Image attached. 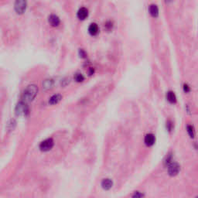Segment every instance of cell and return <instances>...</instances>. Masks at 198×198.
<instances>
[{
  "label": "cell",
  "mask_w": 198,
  "mask_h": 198,
  "mask_svg": "<svg viewBox=\"0 0 198 198\" xmlns=\"http://www.w3.org/2000/svg\"><path fill=\"white\" fill-rule=\"evenodd\" d=\"M54 140L52 139H46L40 144V149L43 152H47V151H50L54 147Z\"/></svg>",
  "instance_id": "cell-3"
},
{
  "label": "cell",
  "mask_w": 198,
  "mask_h": 198,
  "mask_svg": "<svg viewBox=\"0 0 198 198\" xmlns=\"http://www.w3.org/2000/svg\"><path fill=\"white\" fill-rule=\"evenodd\" d=\"M54 86V81L51 79H47L46 81H44V82L43 83V88L45 90H49L50 88H52V87Z\"/></svg>",
  "instance_id": "cell-13"
},
{
  "label": "cell",
  "mask_w": 198,
  "mask_h": 198,
  "mask_svg": "<svg viewBox=\"0 0 198 198\" xmlns=\"http://www.w3.org/2000/svg\"><path fill=\"white\" fill-rule=\"evenodd\" d=\"M172 159H173V158H172V155L169 154V156H167V159H166V160H165V164L167 165V166L169 165L171 163H172Z\"/></svg>",
  "instance_id": "cell-18"
},
{
  "label": "cell",
  "mask_w": 198,
  "mask_h": 198,
  "mask_svg": "<svg viewBox=\"0 0 198 198\" xmlns=\"http://www.w3.org/2000/svg\"><path fill=\"white\" fill-rule=\"evenodd\" d=\"M132 198H144V194L139 191H136L134 193Z\"/></svg>",
  "instance_id": "cell-17"
},
{
  "label": "cell",
  "mask_w": 198,
  "mask_h": 198,
  "mask_svg": "<svg viewBox=\"0 0 198 198\" xmlns=\"http://www.w3.org/2000/svg\"><path fill=\"white\" fill-rule=\"evenodd\" d=\"M38 92V88L37 86L35 84H30V85L27 86L26 88L24 90V91L23 93V102H29L34 100L36 98V96Z\"/></svg>",
  "instance_id": "cell-1"
},
{
  "label": "cell",
  "mask_w": 198,
  "mask_h": 198,
  "mask_svg": "<svg viewBox=\"0 0 198 198\" xmlns=\"http://www.w3.org/2000/svg\"><path fill=\"white\" fill-rule=\"evenodd\" d=\"M187 132L189 134V136L191 138H194L195 136V132H194V129L192 125H188L187 126Z\"/></svg>",
  "instance_id": "cell-15"
},
{
  "label": "cell",
  "mask_w": 198,
  "mask_h": 198,
  "mask_svg": "<svg viewBox=\"0 0 198 198\" xmlns=\"http://www.w3.org/2000/svg\"><path fill=\"white\" fill-rule=\"evenodd\" d=\"M80 55L82 56V57H85L86 56V53L83 50H80Z\"/></svg>",
  "instance_id": "cell-21"
},
{
  "label": "cell",
  "mask_w": 198,
  "mask_h": 198,
  "mask_svg": "<svg viewBox=\"0 0 198 198\" xmlns=\"http://www.w3.org/2000/svg\"><path fill=\"white\" fill-rule=\"evenodd\" d=\"M26 1H16L15 3V10L18 14H22L26 11Z\"/></svg>",
  "instance_id": "cell-5"
},
{
  "label": "cell",
  "mask_w": 198,
  "mask_h": 198,
  "mask_svg": "<svg viewBox=\"0 0 198 198\" xmlns=\"http://www.w3.org/2000/svg\"><path fill=\"white\" fill-rule=\"evenodd\" d=\"M49 23L52 26H57L60 24V19L56 15H50L49 17Z\"/></svg>",
  "instance_id": "cell-9"
},
{
  "label": "cell",
  "mask_w": 198,
  "mask_h": 198,
  "mask_svg": "<svg viewBox=\"0 0 198 198\" xmlns=\"http://www.w3.org/2000/svg\"><path fill=\"white\" fill-rule=\"evenodd\" d=\"M113 182L111 179H104L102 182V187L104 190H109L112 187Z\"/></svg>",
  "instance_id": "cell-8"
},
{
  "label": "cell",
  "mask_w": 198,
  "mask_h": 198,
  "mask_svg": "<svg viewBox=\"0 0 198 198\" xmlns=\"http://www.w3.org/2000/svg\"><path fill=\"white\" fill-rule=\"evenodd\" d=\"M15 112L17 115H26V114L29 112L27 104L23 102H21L19 104H17Z\"/></svg>",
  "instance_id": "cell-2"
},
{
  "label": "cell",
  "mask_w": 198,
  "mask_h": 198,
  "mask_svg": "<svg viewBox=\"0 0 198 198\" xmlns=\"http://www.w3.org/2000/svg\"><path fill=\"white\" fill-rule=\"evenodd\" d=\"M88 31H89V34L91 35H96V34L98 33V26L96 24V23H91V25L89 26V28H88Z\"/></svg>",
  "instance_id": "cell-11"
},
{
  "label": "cell",
  "mask_w": 198,
  "mask_h": 198,
  "mask_svg": "<svg viewBox=\"0 0 198 198\" xmlns=\"http://www.w3.org/2000/svg\"><path fill=\"white\" fill-rule=\"evenodd\" d=\"M155 141H156V138L153 134H147L145 137V143L146 146H152L155 143Z\"/></svg>",
  "instance_id": "cell-6"
},
{
  "label": "cell",
  "mask_w": 198,
  "mask_h": 198,
  "mask_svg": "<svg viewBox=\"0 0 198 198\" xmlns=\"http://www.w3.org/2000/svg\"><path fill=\"white\" fill-rule=\"evenodd\" d=\"M149 13L153 17L158 16L159 9L157 5H151L150 6H149Z\"/></svg>",
  "instance_id": "cell-12"
},
{
  "label": "cell",
  "mask_w": 198,
  "mask_h": 198,
  "mask_svg": "<svg viewBox=\"0 0 198 198\" xmlns=\"http://www.w3.org/2000/svg\"><path fill=\"white\" fill-rule=\"evenodd\" d=\"M167 100L170 103H175L177 102V97L173 91H168L167 94Z\"/></svg>",
  "instance_id": "cell-14"
},
{
  "label": "cell",
  "mask_w": 198,
  "mask_h": 198,
  "mask_svg": "<svg viewBox=\"0 0 198 198\" xmlns=\"http://www.w3.org/2000/svg\"><path fill=\"white\" fill-rule=\"evenodd\" d=\"M180 170V167L177 163L172 162L169 165H168V173L171 177L177 176Z\"/></svg>",
  "instance_id": "cell-4"
},
{
  "label": "cell",
  "mask_w": 198,
  "mask_h": 198,
  "mask_svg": "<svg viewBox=\"0 0 198 198\" xmlns=\"http://www.w3.org/2000/svg\"><path fill=\"white\" fill-rule=\"evenodd\" d=\"M88 16V9L84 7H82V8L79 9V10L77 12V17L79 18L80 19H85Z\"/></svg>",
  "instance_id": "cell-7"
},
{
  "label": "cell",
  "mask_w": 198,
  "mask_h": 198,
  "mask_svg": "<svg viewBox=\"0 0 198 198\" xmlns=\"http://www.w3.org/2000/svg\"><path fill=\"white\" fill-rule=\"evenodd\" d=\"M196 198H197V197H196Z\"/></svg>",
  "instance_id": "cell-22"
},
{
  "label": "cell",
  "mask_w": 198,
  "mask_h": 198,
  "mask_svg": "<svg viewBox=\"0 0 198 198\" xmlns=\"http://www.w3.org/2000/svg\"><path fill=\"white\" fill-rule=\"evenodd\" d=\"M74 79H75L76 81L81 82V81H83L84 80V77L82 74L77 73V74H75V75H74Z\"/></svg>",
  "instance_id": "cell-16"
},
{
  "label": "cell",
  "mask_w": 198,
  "mask_h": 198,
  "mask_svg": "<svg viewBox=\"0 0 198 198\" xmlns=\"http://www.w3.org/2000/svg\"><path fill=\"white\" fill-rule=\"evenodd\" d=\"M184 91H185L186 92H189V91H190V88H189V86H188L187 84H184Z\"/></svg>",
  "instance_id": "cell-20"
},
{
  "label": "cell",
  "mask_w": 198,
  "mask_h": 198,
  "mask_svg": "<svg viewBox=\"0 0 198 198\" xmlns=\"http://www.w3.org/2000/svg\"><path fill=\"white\" fill-rule=\"evenodd\" d=\"M167 129H168V130H169V132L173 129V124H172V122H167Z\"/></svg>",
  "instance_id": "cell-19"
},
{
  "label": "cell",
  "mask_w": 198,
  "mask_h": 198,
  "mask_svg": "<svg viewBox=\"0 0 198 198\" xmlns=\"http://www.w3.org/2000/svg\"><path fill=\"white\" fill-rule=\"evenodd\" d=\"M62 99V96L61 94H54V95H53L51 98H50V100H49V103L50 104H56L57 103H59L61 102V100Z\"/></svg>",
  "instance_id": "cell-10"
}]
</instances>
